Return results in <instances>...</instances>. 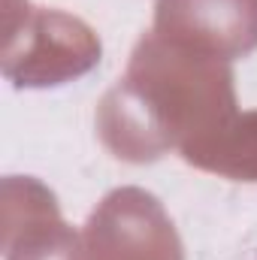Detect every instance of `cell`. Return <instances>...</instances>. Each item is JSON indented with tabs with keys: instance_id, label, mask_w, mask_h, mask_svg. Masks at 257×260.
Here are the masks:
<instances>
[{
	"instance_id": "1",
	"label": "cell",
	"mask_w": 257,
	"mask_h": 260,
	"mask_svg": "<svg viewBox=\"0 0 257 260\" xmlns=\"http://www.w3.org/2000/svg\"><path fill=\"white\" fill-rule=\"evenodd\" d=\"M236 112L233 67L148 30L136 40L124 76L100 97L94 124L112 157L154 164L215 133Z\"/></svg>"
},
{
	"instance_id": "2",
	"label": "cell",
	"mask_w": 257,
	"mask_h": 260,
	"mask_svg": "<svg viewBox=\"0 0 257 260\" xmlns=\"http://www.w3.org/2000/svg\"><path fill=\"white\" fill-rule=\"evenodd\" d=\"M103 46L97 30L61 9L12 6L3 15L0 70L15 88H55L73 82L100 64Z\"/></svg>"
},
{
	"instance_id": "3",
	"label": "cell",
	"mask_w": 257,
	"mask_h": 260,
	"mask_svg": "<svg viewBox=\"0 0 257 260\" xmlns=\"http://www.w3.org/2000/svg\"><path fill=\"white\" fill-rule=\"evenodd\" d=\"M85 260H185L164 203L145 188H115L82 227Z\"/></svg>"
},
{
	"instance_id": "4",
	"label": "cell",
	"mask_w": 257,
	"mask_h": 260,
	"mask_svg": "<svg viewBox=\"0 0 257 260\" xmlns=\"http://www.w3.org/2000/svg\"><path fill=\"white\" fill-rule=\"evenodd\" d=\"M0 233L6 260H85L82 233L64 221L58 197L30 176L3 179Z\"/></svg>"
},
{
	"instance_id": "5",
	"label": "cell",
	"mask_w": 257,
	"mask_h": 260,
	"mask_svg": "<svg viewBox=\"0 0 257 260\" xmlns=\"http://www.w3.org/2000/svg\"><path fill=\"white\" fill-rule=\"evenodd\" d=\"M151 30L230 64L257 52V0H157Z\"/></svg>"
},
{
	"instance_id": "6",
	"label": "cell",
	"mask_w": 257,
	"mask_h": 260,
	"mask_svg": "<svg viewBox=\"0 0 257 260\" xmlns=\"http://www.w3.org/2000/svg\"><path fill=\"white\" fill-rule=\"evenodd\" d=\"M179 154L203 173L233 182H257V109L236 112L227 124L191 142Z\"/></svg>"
}]
</instances>
